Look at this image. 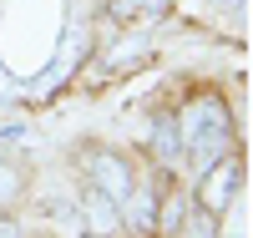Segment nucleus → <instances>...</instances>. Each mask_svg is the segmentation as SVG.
I'll return each mask as SVG.
<instances>
[{
    "label": "nucleus",
    "instance_id": "obj_6",
    "mask_svg": "<svg viewBox=\"0 0 253 238\" xmlns=\"http://www.w3.org/2000/svg\"><path fill=\"white\" fill-rule=\"evenodd\" d=\"M152 152L162 162H177L182 157V132H177V117H157L152 122Z\"/></svg>",
    "mask_w": 253,
    "mask_h": 238
},
{
    "label": "nucleus",
    "instance_id": "obj_2",
    "mask_svg": "<svg viewBox=\"0 0 253 238\" xmlns=\"http://www.w3.org/2000/svg\"><path fill=\"white\" fill-rule=\"evenodd\" d=\"M238 172H243V167H238V157H233V152H228V157H218L213 167L203 172V188H198V208H203V213H223L228 203L238 198Z\"/></svg>",
    "mask_w": 253,
    "mask_h": 238
},
{
    "label": "nucleus",
    "instance_id": "obj_3",
    "mask_svg": "<svg viewBox=\"0 0 253 238\" xmlns=\"http://www.w3.org/2000/svg\"><path fill=\"white\" fill-rule=\"evenodd\" d=\"M91 188H101V192L122 208L126 192L137 188V178H132V167H126V157H117V152H91Z\"/></svg>",
    "mask_w": 253,
    "mask_h": 238
},
{
    "label": "nucleus",
    "instance_id": "obj_13",
    "mask_svg": "<svg viewBox=\"0 0 253 238\" xmlns=\"http://www.w3.org/2000/svg\"><path fill=\"white\" fill-rule=\"evenodd\" d=\"M81 238H96V233H81Z\"/></svg>",
    "mask_w": 253,
    "mask_h": 238
},
{
    "label": "nucleus",
    "instance_id": "obj_10",
    "mask_svg": "<svg viewBox=\"0 0 253 238\" xmlns=\"http://www.w3.org/2000/svg\"><path fill=\"white\" fill-rule=\"evenodd\" d=\"M0 238H20V228H15L10 218H0Z\"/></svg>",
    "mask_w": 253,
    "mask_h": 238
},
{
    "label": "nucleus",
    "instance_id": "obj_9",
    "mask_svg": "<svg viewBox=\"0 0 253 238\" xmlns=\"http://www.w3.org/2000/svg\"><path fill=\"white\" fill-rule=\"evenodd\" d=\"M15 198H20V172H15L10 162H0V208L15 203Z\"/></svg>",
    "mask_w": 253,
    "mask_h": 238
},
{
    "label": "nucleus",
    "instance_id": "obj_11",
    "mask_svg": "<svg viewBox=\"0 0 253 238\" xmlns=\"http://www.w3.org/2000/svg\"><path fill=\"white\" fill-rule=\"evenodd\" d=\"M132 5H142V10H167V0H132Z\"/></svg>",
    "mask_w": 253,
    "mask_h": 238
},
{
    "label": "nucleus",
    "instance_id": "obj_1",
    "mask_svg": "<svg viewBox=\"0 0 253 238\" xmlns=\"http://www.w3.org/2000/svg\"><path fill=\"white\" fill-rule=\"evenodd\" d=\"M177 132H182V152L193 157L198 172H208L218 157L233 152V122H228L223 96H198V101H187V112L177 117Z\"/></svg>",
    "mask_w": 253,
    "mask_h": 238
},
{
    "label": "nucleus",
    "instance_id": "obj_12",
    "mask_svg": "<svg viewBox=\"0 0 253 238\" xmlns=\"http://www.w3.org/2000/svg\"><path fill=\"white\" fill-rule=\"evenodd\" d=\"M223 5H228V10H238V0H223Z\"/></svg>",
    "mask_w": 253,
    "mask_h": 238
},
{
    "label": "nucleus",
    "instance_id": "obj_5",
    "mask_svg": "<svg viewBox=\"0 0 253 238\" xmlns=\"http://www.w3.org/2000/svg\"><path fill=\"white\" fill-rule=\"evenodd\" d=\"M126 213H122V223L132 228V233H157V198L152 192H126V203H122Z\"/></svg>",
    "mask_w": 253,
    "mask_h": 238
},
{
    "label": "nucleus",
    "instance_id": "obj_8",
    "mask_svg": "<svg viewBox=\"0 0 253 238\" xmlns=\"http://www.w3.org/2000/svg\"><path fill=\"white\" fill-rule=\"evenodd\" d=\"M223 218H228V223H223V233H218V238H248V228H243V198L228 203V208H223Z\"/></svg>",
    "mask_w": 253,
    "mask_h": 238
},
{
    "label": "nucleus",
    "instance_id": "obj_7",
    "mask_svg": "<svg viewBox=\"0 0 253 238\" xmlns=\"http://www.w3.org/2000/svg\"><path fill=\"white\" fill-rule=\"evenodd\" d=\"M177 228H182V238H218V213H203V208L198 213H182Z\"/></svg>",
    "mask_w": 253,
    "mask_h": 238
},
{
    "label": "nucleus",
    "instance_id": "obj_4",
    "mask_svg": "<svg viewBox=\"0 0 253 238\" xmlns=\"http://www.w3.org/2000/svg\"><path fill=\"white\" fill-rule=\"evenodd\" d=\"M81 213H86V233H96V238H112V233L122 228V213H117V203H112L101 188H91V192H86Z\"/></svg>",
    "mask_w": 253,
    "mask_h": 238
}]
</instances>
